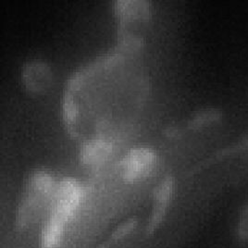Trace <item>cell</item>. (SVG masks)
Returning a JSON list of instances; mask_svg holds the SVG:
<instances>
[{"instance_id": "cell-1", "label": "cell", "mask_w": 248, "mask_h": 248, "mask_svg": "<svg viewBox=\"0 0 248 248\" xmlns=\"http://www.w3.org/2000/svg\"><path fill=\"white\" fill-rule=\"evenodd\" d=\"M57 186L54 177L46 170H35L30 176L17 211V228L25 230L38 219L42 210L49 207Z\"/></svg>"}, {"instance_id": "cell-2", "label": "cell", "mask_w": 248, "mask_h": 248, "mask_svg": "<svg viewBox=\"0 0 248 248\" xmlns=\"http://www.w3.org/2000/svg\"><path fill=\"white\" fill-rule=\"evenodd\" d=\"M155 153L147 148H134L121 161V174L126 182H134L148 175L156 164Z\"/></svg>"}, {"instance_id": "cell-3", "label": "cell", "mask_w": 248, "mask_h": 248, "mask_svg": "<svg viewBox=\"0 0 248 248\" xmlns=\"http://www.w3.org/2000/svg\"><path fill=\"white\" fill-rule=\"evenodd\" d=\"M112 150L113 146L111 143L101 139L92 140L82 146L81 159L86 165H100L108 158Z\"/></svg>"}, {"instance_id": "cell-4", "label": "cell", "mask_w": 248, "mask_h": 248, "mask_svg": "<svg viewBox=\"0 0 248 248\" xmlns=\"http://www.w3.org/2000/svg\"><path fill=\"white\" fill-rule=\"evenodd\" d=\"M134 225H135V221L129 219L126 222H124L122 225L118 226L117 228V230L112 233V236L110 238L111 242H117V241L122 239L124 236L128 235L134 228Z\"/></svg>"}]
</instances>
